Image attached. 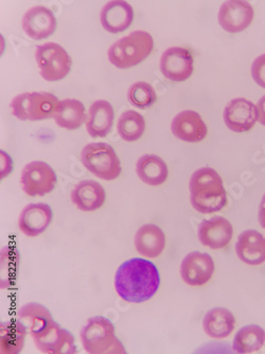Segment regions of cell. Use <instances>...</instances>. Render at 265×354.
I'll return each mask as SVG.
<instances>
[{"mask_svg":"<svg viewBox=\"0 0 265 354\" xmlns=\"http://www.w3.org/2000/svg\"><path fill=\"white\" fill-rule=\"evenodd\" d=\"M154 49V39L146 31H132L115 41L108 51L110 64L119 69H128L146 60Z\"/></svg>","mask_w":265,"mask_h":354,"instance_id":"3","label":"cell"},{"mask_svg":"<svg viewBox=\"0 0 265 354\" xmlns=\"http://www.w3.org/2000/svg\"><path fill=\"white\" fill-rule=\"evenodd\" d=\"M197 236L202 245L207 248L213 250L226 248L233 239V225L228 219L222 216L205 219L199 223Z\"/></svg>","mask_w":265,"mask_h":354,"instance_id":"13","label":"cell"},{"mask_svg":"<svg viewBox=\"0 0 265 354\" xmlns=\"http://www.w3.org/2000/svg\"><path fill=\"white\" fill-rule=\"evenodd\" d=\"M114 108L106 100H97L90 106L86 118V131L92 138H106L114 124Z\"/></svg>","mask_w":265,"mask_h":354,"instance_id":"22","label":"cell"},{"mask_svg":"<svg viewBox=\"0 0 265 354\" xmlns=\"http://www.w3.org/2000/svg\"><path fill=\"white\" fill-rule=\"evenodd\" d=\"M81 162L87 171L99 179L112 181L121 175V162L108 143L87 144L81 152Z\"/></svg>","mask_w":265,"mask_h":354,"instance_id":"6","label":"cell"},{"mask_svg":"<svg viewBox=\"0 0 265 354\" xmlns=\"http://www.w3.org/2000/svg\"><path fill=\"white\" fill-rule=\"evenodd\" d=\"M160 286V274L151 261L134 258L117 269L115 288L124 301L142 304L151 299Z\"/></svg>","mask_w":265,"mask_h":354,"instance_id":"1","label":"cell"},{"mask_svg":"<svg viewBox=\"0 0 265 354\" xmlns=\"http://www.w3.org/2000/svg\"><path fill=\"white\" fill-rule=\"evenodd\" d=\"M57 183V174L45 162H30L21 171V189L29 197H43L48 195L55 189Z\"/></svg>","mask_w":265,"mask_h":354,"instance_id":"8","label":"cell"},{"mask_svg":"<svg viewBox=\"0 0 265 354\" xmlns=\"http://www.w3.org/2000/svg\"><path fill=\"white\" fill-rule=\"evenodd\" d=\"M102 27L108 32L118 35L128 30L134 21V10L124 0L108 1L101 10Z\"/></svg>","mask_w":265,"mask_h":354,"instance_id":"18","label":"cell"},{"mask_svg":"<svg viewBox=\"0 0 265 354\" xmlns=\"http://www.w3.org/2000/svg\"><path fill=\"white\" fill-rule=\"evenodd\" d=\"M26 35L35 41L48 39L57 30L55 13L48 8L37 6L26 12L21 21Z\"/></svg>","mask_w":265,"mask_h":354,"instance_id":"14","label":"cell"},{"mask_svg":"<svg viewBox=\"0 0 265 354\" xmlns=\"http://www.w3.org/2000/svg\"><path fill=\"white\" fill-rule=\"evenodd\" d=\"M53 212L47 203H31L21 211L19 227L28 237H37L48 229L52 223Z\"/></svg>","mask_w":265,"mask_h":354,"instance_id":"17","label":"cell"},{"mask_svg":"<svg viewBox=\"0 0 265 354\" xmlns=\"http://www.w3.org/2000/svg\"><path fill=\"white\" fill-rule=\"evenodd\" d=\"M71 201L83 212H94L104 205L106 193L104 187L94 180H83L73 187Z\"/></svg>","mask_w":265,"mask_h":354,"instance_id":"19","label":"cell"},{"mask_svg":"<svg viewBox=\"0 0 265 354\" xmlns=\"http://www.w3.org/2000/svg\"><path fill=\"white\" fill-rule=\"evenodd\" d=\"M257 112H258V122L262 126H265V96H263L257 104Z\"/></svg>","mask_w":265,"mask_h":354,"instance_id":"34","label":"cell"},{"mask_svg":"<svg viewBox=\"0 0 265 354\" xmlns=\"http://www.w3.org/2000/svg\"><path fill=\"white\" fill-rule=\"evenodd\" d=\"M81 343L87 353H126L124 344L116 336L114 324L103 316H94L87 320L81 331Z\"/></svg>","mask_w":265,"mask_h":354,"instance_id":"4","label":"cell"},{"mask_svg":"<svg viewBox=\"0 0 265 354\" xmlns=\"http://www.w3.org/2000/svg\"><path fill=\"white\" fill-rule=\"evenodd\" d=\"M190 201L201 214H213L227 205V194L222 178L213 168L202 167L191 176Z\"/></svg>","mask_w":265,"mask_h":354,"instance_id":"2","label":"cell"},{"mask_svg":"<svg viewBox=\"0 0 265 354\" xmlns=\"http://www.w3.org/2000/svg\"><path fill=\"white\" fill-rule=\"evenodd\" d=\"M55 120L57 126L65 130H77L86 120L84 104L77 99H64L60 102L55 113Z\"/></svg>","mask_w":265,"mask_h":354,"instance_id":"27","label":"cell"},{"mask_svg":"<svg viewBox=\"0 0 265 354\" xmlns=\"http://www.w3.org/2000/svg\"><path fill=\"white\" fill-rule=\"evenodd\" d=\"M35 60L41 78L49 82L63 80L70 74L72 60L61 45L55 43L39 45L35 51Z\"/></svg>","mask_w":265,"mask_h":354,"instance_id":"7","label":"cell"},{"mask_svg":"<svg viewBox=\"0 0 265 354\" xmlns=\"http://www.w3.org/2000/svg\"><path fill=\"white\" fill-rule=\"evenodd\" d=\"M235 253L246 265H262L265 262V237L256 230L244 231L237 239Z\"/></svg>","mask_w":265,"mask_h":354,"instance_id":"20","label":"cell"},{"mask_svg":"<svg viewBox=\"0 0 265 354\" xmlns=\"http://www.w3.org/2000/svg\"><path fill=\"white\" fill-rule=\"evenodd\" d=\"M235 328V318L228 308H211L204 316L203 329L213 339L228 337Z\"/></svg>","mask_w":265,"mask_h":354,"instance_id":"24","label":"cell"},{"mask_svg":"<svg viewBox=\"0 0 265 354\" xmlns=\"http://www.w3.org/2000/svg\"><path fill=\"white\" fill-rule=\"evenodd\" d=\"M0 286L3 290L13 288L17 282V270H19L21 257L17 249L6 247L1 250L0 256Z\"/></svg>","mask_w":265,"mask_h":354,"instance_id":"30","label":"cell"},{"mask_svg":"<svg viewBox=\"0 0 265 354\" xmlns=\"http://www.w3.org/2000/svg\"><path fill=\"white\" fill-rule=\"evenodd\" d=\"M17 319L25 324L32 339L46 331L55 322L50 310L37 302H30L21 306L17 313Z\"/></svg>","mask_w":265,"mask_h":354,"instance_id":"23","label":"cell"},{"mask_svg":"<svg viewBox=\"0 0 265 354\" xmlns=\"http://www.w3.org/2000/svg\"><path fill=\"white\" fill-rule=\"evenodd\" d=\"M259 223H260L261 227L265 229V194L262 197V201L260 203V207H259Z\"/></svg>","mask_w":265,"mask_h":354,"instance_id":"35","label":"cell"},{"mask_svg":"<svg viewBox=\"0 0 265 354\" xmlns=\"http://www.w3.org/2000/svg\"><path fill=\"white\" fill-rule=\"evenodd\" d=\"M215 265L208 253L193 251L184 258L181 264V277L189 286H205L215 274Z\"/></svg>","mask_w":265,"mask_h":354,"instance_id":"10","label":"cell"},{"mask_svg":"<svg viewBox=\"0 0 265 354\" xmlns=\"http://www.w3.org/2000/svg\"><path fill=\"white\" fill-rule=\"evenodd\" d=\"M0 160H1V171H0V178L5 179L13 171V161L7 152L0 150Z\"/></svg>","mask_w":265,"mask_h":354,"instance_id":"33","label":"cell"},{"mask_svg":"<svg viewBox=\"0 0 265 354\" xmlns=\"http://www.w3.org/2000/svg\"><path fill=\"white\" fill-rule=\"evenodd\" d=\"M223 120L230 131L244 133L258 122V112L254 102L246 98L231 99L225 106Z\"/></svg>","mask_w":265,"mask_h":354,"instance_id":"11","label":"cell"},{"mask_svg":"<svg viewBox=\"0 0 265 354\" xmlns=\"http://www.w3.org/2000/svg\"><path fill=\"white\" fill-rule=\"evenodd\" d=\"M128 98L130 104L136 108L146 109L149 108L156 102L157 96L151 84L144 81H139L130 86L128 92Z\"/></svg>","mask_w":265,"mask_h":354,"instance_id":"31","label":"cell"},{"mask_svg":"<svg viewBox=\"0 0 265 354\" xmlns=\"http://www.w3.org/2000/svg\"><path fill=\"white\" fill-rule=\"evenodd\" d=\"M265 345V331L257 324L241 328L233 338V349L235 353L247 354L260 351Z\"/></svg>","mask_w":265,"mask_h":354,"instance_id":"28","label":"cell"},{"mask_svg":"<svg viewBox=\"0 0 265 354\" xmlns=\"http://www.w3.org/2000/svg\"><path fill=\"white\" fill-rule=\"evenodd\" d=\"M146 120L136 111L128 110L122 113L117 124L120 138L126 142H136L141 138L146 131Z\"/></svg>","mask_w":265,"mask_h":354,"instance_id":"29","label":"cell"},{"mask_svg":"<svg viewBox=\"0 0 265 354\" xmlns=\"http://www.w3.org/2000/svg\"><path fill=\"white\" fill-rule=\"evenodd\" d=\"M60 100L47 92L23 93L12 99V114L23 122H39L55 118Z\"/></svg>","mask_w":265,"mask_h":354,"instance_id":"5","label":"cell"},{"mask_svg":"<svg viewBox=\"0 0 265 354\" xmlns=\"http://www.w3.org/2000/svg\"><path fill=\"white\" fill-rule=\"evenodd\" d=\"M33 342L37 349L43 353H77L76 341L72 334L55 322L41 335L33 338Z\"/></svg>","mask_w":265,"mask_h":354,"instance_id":"15","label":"cell"},{"mask_svg":"<svg viewBox=\"0 0 265 354\" xmlns=\"http://www.w3.org/2000/svg\"><path fill=\"white\" fill-rule=\"evenodd\" d=\"M171 131L176 138L186 143H199L208 134V128L199 113L186 110L173 118Z\"/></svg>","mask_w":265,"mask_h":354,"instance_id":"16","label":"cell"},{"mask_svg":"<svg viewBox=\"0 0 265 354\" xmlns=\"http://www.w3.org/2000/svg\"><path fill=\"white\" fill-rule=\"evenodd\" d=\"M136 173L144 183L159 187L167 181L169 169L161 158L155 154H144L136 163Z\"/></svg>","mask_w":265,"mask_h":354,"instance_id":"25","label":"cell"},{"mask_svg":"<svg viewBox=\"0 0 265 354\" xmlns=\"http://www.w3.org/2000/svg\"><path fill=\"white\" fill-rule=\"evenodd\" d=\"M254 8L244 0H229L219 8V24L228 33H240L254 21Z\"/></svg>","mask_w":265,"mask_h":354,"instance_id":"12","label":"cell"},{"mask_svg":"<svg viewBox=\"0 0 265 354\" xmlns=\"http://www.w3.org/2000/svg\"><path fill=\"white\" fill-rule=\"evenodd\" d=\"M251 74L255 82L260 88H265V53L255 59L251 68Z\"/></svg>","mask_w":265,"mask_h":354,"instance_id":"32","label":"cell"},{"mask_svg":"<svg viewBox=\"0 0 265 354\" xmlns=\"http://www.w3.org/2000/svg\"><path fill=\"white\" fill-rule=\"evenodd\" d=\"M134 244L140 256L156 259L165 250L166 235L158 225L146 223L138 229Z\"/></svg>","mask_w":265,"mask_h":354,"instance_id":"21","label":"cell"},{"mask_svg":"<svg viewBox=\"0 0 265 354\" xmlns=\"http://www.w3.org/2000/svg\"><path fill=\"white\" fill-rule=\"evenodd\" d=\"M28 329L19 319L0 324V353L19 354L25 346Z\"/></svg>","mask_w":265,"mask_h":354,"instance_id":"26","label":"cell"},{"mask_svg":"<svg viewBox=\"0 0 265 354\" xmlns=\"http://www.w3.org/2000/svg\"><path fill=\"white\" fill-rule=\"evenodd\" d=\"M193 69L195 60L189 49L171 47L160 58V72L168 80L184 82L193 76Z\"/></svg>","mask_w":265,"mask_h":354,"instance_id":"9","label":"cell"}]
</instances>
